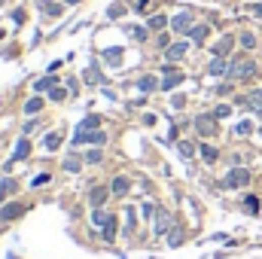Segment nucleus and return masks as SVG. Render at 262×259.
Segmentation results:
<instances>
[{"instance_id": "f257e3e1", "label": "nucleus", "mask_w": 262, "mask_h": 259, "mask_svg": "<svg viewBox=\"0 0 262 259\" xmlns=\"http://www.w3.org/2000/svg\"><path fill=\"white\" fill-rule=\"evenodd\" d=\"M256 76V61L253 58H235L232 61V67H229V79H235V82H247V79H253Z\"/></svg>"}, {"instance_id": "f03ea898", "label": "nucleus", "mask_w": 262, "mask_h": 259, "mask_svg": "<svg viewBox=\"0 0 262 259\" xmlns=\"http://www.w3.org/2000/svg\"><path fill=\"white\" fill-rule=\"evenodd\" d=\"M250 177H253V174H250L247 168L235 165V168H232V171H229V174L223 177V183H226L229 189H241V186H247V183H250Z\"/></svg>"}, {"instance_id": "7ed1b4c3", "label": "nucleus", "mask_w": 262, "mask_h": 259, "mask_svg": "<svg viewBox=\"0 0 262 259\" xmlns=\"http://www.w3.org/2000/svg\"><path fill=\"white\" fill-rule=\"evenodd\" d=\"M171 226H174V217H171L165 208H156V214H153V232H156V235H165Z\"/></svg>"}, {"instance_id": "20e7f679", "label": "nucleus", "mask_w": 262, "mask_h": 259, "mask_svg": "<svg viewBox=\"0 0 262 259\" xmlns=\"http://www.w3.org/2000/svg\"><path fill=\"white\" fill-rule=\"evenodd\" d=\"M195 131L205 134V137H214L220 128H217V116H198L195 119Z\"/></svg>"}, {"instance_id": "39448f33", "label": "nucleus", "mask_w": 262, "mask_h": 259, "mask_svg": "<svg viewBox=\"0 0 262 259\" xmlns=\"http://www.w3.org/2000/svg\"><path fill=\"white\" fill-rule=\"evenodd\" d=\"M171 27L177 31V34H189L195 24H192V12H177L174 18H171Z\"/></svg>"}, {"instance_id": "423d86ee", "label": "nucleus", "mask_w": 262, "mask_h": 259, "mask_svg": "<svg viewBox=\"0 0 262 259\" xmlns=\"http://www.w3.org/2000/svg\"><path fill=\"white\" fill-rule=\"evenodd\" d=\"M104 140H107L104 131H82V128H79V131L73 134V143H76V147H79V143H104Z\"/></svg>"}, {"instance_id": "0eeeda50", "label": "nucleus", "mask_w": 262, "mask_h": 259, "mask_svg": "<svg viewBox=\"0 0 262 259\" xmlns=\"http://www.w3.org/2000/svg\"><path fill=\"white\" fill-rule=\"evenodd\" d=\"M186 52H189V43L180 40V43H171V46L165 49V58H168V61H180V58H186Z\"/></svg>"}, {"instance_id": "6e6552de", "label": "nucleus", "mask_w": 262, "mask_h": 259, "mask_svg": "<svg viewBox=\"0 0 262 259\" xmlns=\"http://www.w3.org/2000/svg\"><path fill=\"white\" fill-rule=\"evenodd\" d=\"M183 82V73H177V70H171V67H165V79H162V85L159 89H165V92H171V89H177Z\"/></svg>"}, {"instance_id": "1a4fd4ad", "label": "nucleus", "mask_w": 262, "mask_h": 259, "mask_svg": "<svg viewBox=\"0 0 262 259\" xmlns=\"http://www.w3.org/2000/svg\"><path fill=\"white\" fill-rule=\"evenodd\" d=\"M229 67H232V64H229L226 58H220V55H217V58L208 64V73H211V76H223V73H229Z\"/></svg>"}, {"instance_id": "9d476101", "label": "nucleus", "mask_w": 262, "mask_h": 259, "mask_svg": "<svg viewBox=\"0 0 262 259\" xmlns=\"http://www.w3.org/2000/svg\"><path fill=\"white\" fill-rule=\"evenodd\" d=\"M232 46H235V37H229V34H226V37H223V40H220V43L214 46V55H220V58H226V55L232 52Z\"/></svg>"}, {"instance_id": "9b49d317", "label": "nucleus", "mask_w": 262, "mask_h": 259, "mask_svg": "<svg viewBox=\"0 0 262 259\" xmlns=\"http://www.w3.org/2000/svg\"><path fill=\"white\" fill-rule=\"evenodd\" d=\"M89 202H92L95 208H101V205L107 202V186H95V189L89 192Z\"/></svg>"}, {"instance_id": "f8f14e48", "label": "nucleus", "mask_w": 262, "mask_h": 259, "mask_svg": "<svg viewBox=\"0 0 262 259\" xmlns=\"http://www.w3.org/2000/svg\"><path fill=\"white\" fill-rule=\"evenodd\" d=\"M21 205H3L0 208V220H15V217H21Z\"/></svg>"}, {"instance_id": "ddd939ff", "label": "nucleus", "mask_w": 262, "mask_h": 259, "mask_svg": "<svg viewBox=\"0 0 262 259\" xmlns=\"http://www.w3.org/2000/svg\"><path fill=\"white\" fill-rule=\"evenodd\" d=\"M208 34H211V27H208V24H195V27L189 31V37H192L195 43H205V40H208Z\"/></svg>"}, {"instance_id": "4468645a", "label": "nucleus", "mask_w": 262, "mask_h": 259, "mask_svg": "<svg viewBox=\"0 0 262 259\" xmlns=\"http://www.w3.org/2000/svg\"><path fill=\"white\" fill-rule=\"evenodd\" d=\"M247 107H250V110H256V113H262V89H256V92H250V95H247Z\"/></svg>"}, {"instance_id": "2eb2a0df", "label": "nucleus", "mask_w": 262, "mask_h": 259, "mask_svg": "<svg viewBox=\"0 0 262 259\" xmlns=\"http://www.w3.org/2000/svg\"><path fill=\"white\" fill-rule=\"evenodd\" d=\"M27 153H31V143H27V137H21V140H18V147H15V156H12V159H15V162H21V159H27Z\"/></svg>"}, {"instance_id": "dca6fc26", "label": "nucleus", "mask_w": 262, "mask_h": 259, "mask_svg": "<svg viewBox=\"0 0 262 259\" xmlns=\"http://www.w3.org/2000/svg\"><path fill=\"white\" fill-rule=\"evenodd\" d=\"M110 189H113V195H125L128 192V177H116Z\"/></svg>"}, {"instance_id": "f3484780", "label": "nucleus", "mask_w": 262, "mask_h": 259, "mask_svg": "<svg viewBox=\"0 0 262 259\" xmlns=\"http://www.w3.org/2000/svg\"><path fill=\"white\" fill-rule=\"evenodd\" d=\"M98 125H101V116H95V113H92V116H85V122H82L79 128H82V131H95Z\"/></svg>"}, {"instance_id": "a211bd4d", "label": "nucleus", "mask_w": 262, "mask_h": 259, "mask_svg": "<svg viewBox=\"0 0 262 259\" xmlns=\"http://www.w3.org/2000/svg\"><path fill=\"white\" fill-rule=\"evenodd\" d=\"M177 150H180V156H183V159H192V156H195V147H192L189 140H180V143H177Z\"/></svg>"}, {"instance_id": "6ab92c4d", "label": "nucleus", "mask_w": 262, "mask_h": 259, "mask_svg": "<svg viewBox=\"0 0 262 259\" xmlns=\"http://www.w3.org/2000/svg\"><path fill=\"white\" fill-rule=\"evenodd\" d=\"M244 211H247V214H259V198H256V195H247V198H244Z\"/></svg>"}, {"instance_id": "aec40b11", "label": "nucleus", "mask_w": 262, "mask_h": 259, "mask_svg": "<svg viewBox=\"0 0 262 259\" xmlns=\"http://www.w3.org/2000/svg\"><path fill=\"white\" fill-rule=\"evenodd\" d=\"M168 24V18L165 15H150V31H162Z\"/></svg>"}, {"instance_id": "412c9836", "label": "nucleus", "mask_w": 262, "mask_h": 259, "mask_svg": "<svg viewBox=\"0 0 262 259\" xmlns=\"http://www.w3.org/2000/svg\"><path fill=\"white\" fill-rule=\"evenodd\" d=\"M137 89H140V92H156V76H143V79L137 82Z\"/></svg>"}, {"instance_id": "4be33fe9", "label": "nucleus", "mask_w": 262, "mask_h": 259, "mask_svg": "<svg viewBox=\"0 0 262 259\" xmlns=\"http://www.w3.org/2000/svg\"><path fill=\"white\" fill-rule=\"evenodd\" d=\"M40 110H43V101H40V98H31V101L24 104V113H31V116L40 113Z\"/></svg>"}, {"instance_id": "5701e85b", "label": "nucleus", "mask_w": 262, "mask_h": 259, "mask_svg": "<svg viewBox=\"0 0 262 259\" xmlns=\"http://www.w3.org/2000/svg\"><path fill=\"white\" fill-rule=\"evenodd\" d=\"M198 153H201V159H205V162H217V150H214V147L201 143V150H198Z\"/></svg>"}, {"instance_id": "b1692460", "label": "nucleus", "mask_w": 262, "mask_h": 259, "mask_svg": "<svg viewBox=\"0 0 262 259\" xmlns=\"http://www.w3.org/2000/svg\"><path fill=\"white\" fill-rule=\"evenodd\" d=\"M110 217H113V214H107V211H101V208H98V211H95V226H101V229H104V226L110 223Z\"/></svg>"}, {"instance_id": "393cba45", "label": "nucleus", "mask_w": 262, "mask_h": 259, "mask_svg": "<svg viewBox=\"0 0 262 259\" xmlns=\"http://www.w3.org/2000/svg\"><path fill=\"white\" fill-rule=\"evenodd\" d=\"M101 232H104V238H107V241H113V238H116V217H110V223H107Z\"/></svg>"}, {"instance_id": "a878e982", "label": "nucleus", "mask_w": 262, "mask_h": 259, "mask_svg": "<svg viewBox=\"0 0 262 259\" xmlns=\"http://www.w3.org/2000/svg\"><path fill=\"white\" fill-rule=\"evenodd\" d=\"M82 76H85V82H92V85H98V82H101V73H98V67H89Z\"/></svg>"}, {"instance_id": "bb28decb", "label": "nucleus", "mask_w": 262, "mask_h": 259, "mask_svg": "<svg viewBox=\"0 0 262 259\" xmlns=\"http://www.w3.org/2000/svg\"><path fill=\"white\" fill-rule=\"evenodd\" d=\"M37 92H46V89H55V79L52 76H43V79H37V85H34Z\"/></svg>"}, {"instance_id": "cd10ccee", "label": "nucleus", "mask_w": 262, "mask_h": 259, "mask_svg": "<svg viewBox=\"0 0 262 259\" xmlns=\"http://www.w3.org/2000/svg\"><path fill=\"white\" fill-rule=\"evenodd\" d=\"M241 46L244 49H256V34H241Z\"/></svg>"}, {"instance_id": "c85d7f7f", "label": "nucleus", "mask_w": 262, "mask_h": 259, "mask_svg": "<svg viewBox=\"0 0 262 259\" xmlns=\"http://www.w3.org/2000/svg\"><path fill=\"white\" fill-rule=\"evenodd\" d=\"M46 147H49V150H58V147H61V134H55V131L46 134Z\"/></svg>"}, {"instance_id": "c756f323", "label": "nucleus", "mask_w": 262, "mask_h": 259, "mask_svg": "<svg viewBox=\"0 0 262 259\" xmlns=\"http://www.w3.org/2000/svg\"><path fill=\"white\" fill-rule=\"evenodd\" d=\"M168 244H171V247H177V244H183V229H174V232L168 235Z\"/></svg>"}, {"instance_id": "7c9ffc66", "label": "nucleus", "mask_w": 262, "mask_h": 259, "mask_svg": "<svg viewBox=\"0 0 262 259\" xmlns=\"http://www.w3.org/2000/svg\"><path fill=\"white\" fill-rule=\"evenodd\" d=\"M43 9H46L49 15H61V6H58L55 0H46V3H43Z\"/></svg>"}, {"instance_id": "2f4dec72", "label": "nucleus", "mask_w": 262, "mask_h": 259, "mask_svg": "<svg viewBox=\"0 0 262 259\" xmlns=\"http://www.w3.org/2000/svg\"><path fill=\"white\" fill-rule=\"evenodd\" d=\"M104 55H107L110 64H119V61H122V49H110V52H104Z\"/></svg>"}, {"instance_id": "473e14b6", "label": "nucleus", "mask_w": 262, "mask_h": 259, "mask_svg": "<svg viewBox=\"0 0 262 259\" xmlns=\"http://www.w3.org/2000/svg\"><path fill=\"white\" fill-rule=\"evenodd\" d=\"M101 159H104V156H101V150H89V153H85V162H89V165H98Z\"/></svg>"}, {"instance_id": "72a5a7b5", "label": "nucleus", "mask_w": 262, "mask_h": 259, "mask_svg": "<svg viewBox=\"0 0 262 259\" xmlns=\"http://www.w3.org/2000/svg\"><path fill=\"white\" fill-rule=\"evenodd\" d=\"M229 113H232V107H229V104H220V107L214 110V116H217V119H226Z\"/></svg>"}, {"instance_id": "f704fd0d", "label": "nucleus", "mask_w": 262, "mask_h": 259, "mask_svg": "<svg viewBox=\"0 0 262 259\" xmlns=\"http://www.w3.org/2000/svg\"><path fill=\"white\" fill-rule=\"evenodd\" d=\"M131 37L134 40H147V27H131Z\"/></svg>"}, {"instance_id": "c9c22d12", "label": "nucleus", "mask_w": 262, "mask_h": 259, "mask_svg": "<svg viewBox=\"0 0 262 259\" xmlns=\"http://www.w3.org/2000/svg\"><path fill=\"white\" fill-rule=\"evenodd\" d=\"M64 98H67V92H64V89H58V85H55V89H52V101H64Z\"/></svg>"}, {"instance_id": "e433bc0d", "label": "nucleus", "mask_w": 262, "mask_h": 259, "mask_svg": "<svg viewBox=\"0 0 262 259\" xmlns=\"http://www.w3.org/2000/svg\"><path fill=\"white\" fill-rule=\"evenodd\" d=\"M43 183H49V174H40V177L31 180V186H43Z\"/></svg>"}, {"instance_id": "4c0bfd02", "label": "nucleus", "mask_w": 262, "mask_h": 259, "mask_svg": "<svg viewBox=\"0 0 262 259\" xmlns=\"http://www.w3.org/2000/svg\"><path fill=\"white\" fill-rule=\"evenodd\" d=\"M250 131H253V125H250V122H241V125H238V134H250Z\"/></svg>"}, {"instance_id": "58836bf2", "label": "nucleus", "mask_w": 262, "mask_h": 259, "mask_svg": "<svg viewBox=\"0 0 262 259\" xmlns=\"http://www.w3.org/2000/svg\"><path fill=\"white\" fill-rule=\"evenodd\" d=\"M64 168H67V171H79V162H76V159H67Z\"/></svg>"}, {"instance_id": "ea45409f", "label": "nucleus", "mask_w": 262, "mask_h": 259, "mask_svg": "<svg viewBox=\"0 0 262 259\" xmlns=\"http://www.w3.org/2000/svg\"><path fill=\"white\" fill-rule=\"evenodd\" d=\"M110 15H113V18H119V15H122V6H119V3H116V6H110Z\"/></svg>"}, {"instance_id": "a19ab883", "label": "nucleus", "mask_w": 262, "mask_h": 259, "mask_svg": "<svg viewBox=\"0 0 262 259\" xmlns=\"http://www.w3.org/2000/svg\"><path fill=\"white\" fill-rule=\"evenodd\" d=\"M147 3H150V0H134V9H137V12H143V9H147Z\"/></svg>"}, {"instance_id": "79ce46f5", "label": "nucleus", "mask_w": 262, "mask_h": 259, "mask_svg": "<svg viewBox=\"0 0 262 259\" xmlns=\"http://www.w3.org/2000/svg\"><path fill=\"white\" fill-rule=\"evenodd\" d=\"M250 12H253V15H259V18H262V3H253V6H250Z\"/></svg>"}, {"instance_id": "37998d69", "label": "nucleus", "mask_w": 262, "mask_h": 259, "mask_svg": "<svg viewBox=\"0 0 262 259\" xmlns=\"http://www.w3.org/2000/svg\"><path fill=\"white\" fill-rule=\"evenodd\" d=\"M67 3H79V0H67Z\"/></svg>"}, {"instance_id": "c03bdc74", "label": "nucleus", "mask_w": 262, "mask_h": 259, "mask_svg": "<svg viewBox=\"0 0 262 259\" xmlns=\"http://www.w3.org/2000/svg\"><path fill=\"white\" fill-rule=\"evenodd\" d=\"M0 40H3V31H0Z\"/></svg>"}]
</instances>
